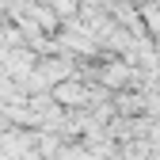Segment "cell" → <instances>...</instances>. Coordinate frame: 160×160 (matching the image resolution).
I'll return each instance as SVG.
<instances>
[{
	"label": "cell",
	"instance_id": "4",
	"mask_svg": "<svg viewBox=\"0 0 160 160\" xmlns=\"http://www.w3.org/2000/svg\"><path fill=\"white\" fill-rule=\"evenodd\" d=\"M145 19H149V27L160 34V8H145Z\"/></svg>",
	"mask_w": 160,
	"mask_h": 160
},
{
	"label": "cell",
	"instance_id": "1",
	"mask_svg": "<svg viewBox=\"0 0 160 160\" xmlns=\"http://www.w3.org/2000/svg\"><path fill=\"white\" fill-rule=\"evenodd\" d=\"M53 99L57 103H80V99H84V88L72 84V80H61V84L53 88Z\"/></svg>",
	"mask_w": 160,
	"mask_h": 160
},
{
	"label": "cell",
	"instance_id": "2",
	"mask_svg": "<svg viewBox=\"0 0 160 160\" xmlns=\"http://www.w3.org/2000/svg\"><path fill=\"white\" fill-rule=\"evenodd\" d=\"M38 72H42V76L50 80V84H61V80L69 76V61H46Z\"/></svg>",
	"mask_w": 160,
	"mask_h": 160
},
{
	"label": "cell",
	"instance_id": "3",
	"mask_svg": "<svg viewBox=\"0 0 160 160\" xmlns=\"http://www.w3.org/2000/svg\"><path fill=\"white\" fill-rule=\"evenodd\" d=\"M0 99H23V92H19L12 80L4 76V72H0Z\"/></svg>",
	"mask_w": 160,
	"mask_h": 160
}]
</instances>
